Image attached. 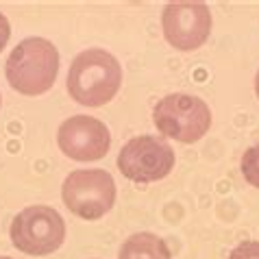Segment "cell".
Instances as JSON below:
<instances>
[{
  "instance_id": "1",
  "label": "cell",
  "mask_w": 259,
  "mask_h": 259,
  "mask_svg": "<svg viewBox=\"0 0 259 259\" xmlns=\"http://www.w3.org/2000/svg\"><path fill=\"white\" fill-rule=\"evenodd\" d=\"M68 92L83 107H103L118 94L122 68L109 50L90 48L74 57L68 72Z\"/></svg>"
},
{
  "instance_id": "2",
  "label": "cell",
  "mask_w": 259,
  "mask_h": 259,
  "mask_svg": "<svg viewBox=\"0 0 259 259\" xmlns=\"http://www.w3.org/2000/svg\"><path fill=\"white\" fill-rule=\"evenodd\" d=\"M59 72V53L53 41L28 37L11 50L5 66L7 81L24 96H39L53 88Z\"/></svg>"
},
{
  "instance_id": "3",
  "label": "cell",
  "mask_w": 259,
  "mask_h": 259,
  "mask_svg": "<svg viewBox=\"0 0 259 259\" xmlns=\"http://www.w3.org/2000/svg\"><path fill=\"white\" fill-rule=\"evenodd\" d=\"M157 131L181 144H194L211 126V111L207 103L192 94L163 96L153 109Z\"/></svg>"
},
{
  "instance_id": "4",
  "label": "cell",
  "mask_w": 259,
  "mask_h": 259,
  "mask_svg": "<svg viewBox=\"0 0 259 259\" xmlns=\"http://www.w3.org/2000/svg\"><path fill=\"white\" fill-rule=\"evenodd\" d=\"M11 242L26 255H50L66 240V222L48 205H33L11 220Z\"/></svg>"
},
{
  "instance_id": "5",
  "label": "cell",
  "mask_w": 259,
  "mask_h": 259,
  "mask_svg": "<svg viewBox=\"0 0 259 259\" xmlns=\"http://www.w3.org/2000/svg\"><path fill=\"white\" fill-rule=\"evenodd\" d=\"M61 198L70 213L98 220L116 203V183L107 170H74L61 185Z\"/></svg>"
},
{
  "instance_id": "6",
  "label": "cell",
  "mask_w": 259,
  "mask_h": 259,
  "mask_svg": "<svg viewBox=\"0 0 259 259\" xmlns=\"http://www.w3.org/2000/svg\"><path fill=\"white\" fill-rule=\"evenodd\" d=\"M175 150L153 135H140L128 140L118 155V170L128 181L155 183L161 181L175 168Z\"/></svg>"
},
{
  "instance_id": "7",
  "label": "cell",
  "mask_w": 259,
  "mask_h": 259,
  "mask_svg": "<svg viewBox=\"0 0 259 259\" xmlns=\"http://www.w3.org/2000/svg\"><path fill=\"white\" fill-rule=\"evenodd\" d=\"M161 24L170 46L177 50H196L209 39L211 13L205 3L179 0L165 5Z\"/></svg>"
},
{
  "instance_id": "8",
  "label": "cell",
  "mask_w": 259,
  "mask_h": 259,
  "mask_svg": "<svg viewBox=\"0 0 259 259\" xmlns=\"http://www.w3.org/2000/svg\"><path fill=\"white\" fill-rule=\"evenodd\" d=\"M57 142L72 161H98L109 153L111 133L98 118L72 116L59 126Z\"/></svg>"
},
{
  "instance_id": "9",
  "label": "cell",
  "mask_w": 259,
  "mask_h": 259,
  "mask_svg": "<svg viewBox=\"0 0 259 259\" xmlns=\"http://www.w3.org/2000/svg\"><path fill=\"white\" fill-rule=\"evenodd\" d=\"M118 259H172V253L159 235L142 231L126 237Z\"/></svg>"
},
{
  "instance_id": "10",
  "label": "cell",
  "mask_w": 259,
  "mask_h": 259,
  "mask_svg": "<svg viewBox=\"0 0 259 259\" xmlns=\"http://www.w3.org/2000/svg\"><path fill=\"white\" fill-rule=\"evenodd\" d=\"M242 175L250 185L259 188V144L250 146L248 150H244V155H242Z\"/></svg>"
},
{
  "instance_id": "11",
  "label": "cell",
  "mask_w": 259,
  "mask_h": 259,
  "mask_svg": "<svg viewBox=\"0 0 259 259\" xmlns=\"http://www.w3.org/2000/svg\"><path fill=\"white\" fill-rule=\"evenodd\" d=\"M229 259H259V242L255 240H248V242H242L231 250Z\"/></svg>"
},
{
  "instance_id": "12",
  "label": "cell",
  "mask_w": 259,
  "mask_h": 259,
  "mask_svg": "<svg viewBox=\"0 0 259 259\" xmlns=\"http://www.w3.org/2000/svg\"><path fill=\"white\" fill-rule=\"evenodd\" d=\"M9 35H11L9 20H7L3 13H0V53H3V48L7 46V41H9Z\"/></svg>"
},
{
  "instance_id": "13",
  "label": "cell",
  "mask_w": 259,
  "mask_h": 259,
  "mask_svg": "<svg viewBox=\"0 0 259 259\" xmlns=\"http://www.w3.org/2000/svg\"><path fill=\"white\" fill-rule=\"evenodd\" d=\"M255 92H257V98H259V72H257V78H255Z\"/></svg>"
},
{
  "instance_id": "14",
  "label": "cell",
  "mask_w": 259,
  "mask_h": 259,
  "mask_svg": "<svg viewBox=\"0 0 259 259\" xmlns=\"http://www.w3.org/2000/svg\"><path fill=\"white\" fill-rule=\"evenodd\" d=\"M0 259H13V257H0Z\"/></svg>"
},
{
  "instance_id": "15",
  "label": "cell",
  "mask_w": 259,
  "mask_h": 259,
  "mask_svg": "<svg viewBox=\"0 0 259 259\" xmlns=\"http://www.w3.org/2000/svg\"><path fill=\"white\" fill-rule=\"evenodd\" d=\"M0 105H3V96H0Z\"/></svg>"
}]
</instances>
